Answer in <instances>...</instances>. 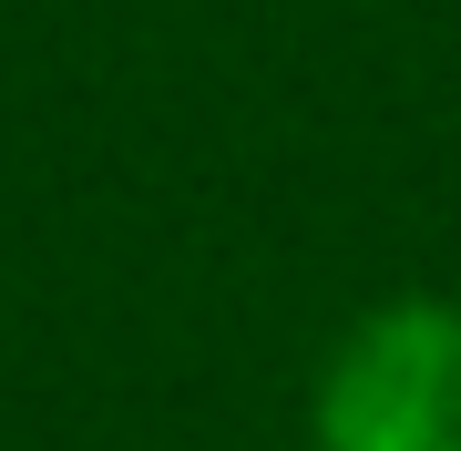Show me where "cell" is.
<instances>
[{"label":"cell","mask_w":461,"mask_h":451,"mask_svg":"<svg viewBox=\"0 0 461 451\" xmlns=\"http://www.w3.org/2000/svg\"><path fill=\"white\" fill-rule=\"evenodd\" d=\"M329 451H461V308H390L329 369Z\"/></svg>","instance_id":"obj_1"}]
</instances>
